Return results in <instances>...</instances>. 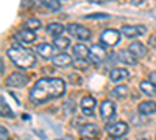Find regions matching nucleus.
Segmentation results:
<instances>
[{
  "instance_id": "2",
  "label": "nucleus",
  "mask_w": 156,
  "mask_h": 140,
  "mask_svg": "<svg viewBox=\"0 0 156 140\" xmlns=\"http://www.w3.org/2000/svg\"><path fill=\"white\" fill-rule=\"evenodd\" d=\"M8 58L14 62V66H17L19 69H30L36 64V56L31 50H27L20 45H14L9 47L6 52Z\"/></svg>"
},
{
  "instance_id": "19",
  "label": "nucleus",
  "mask_w": 156,
  "mask_h": 140,
  "mask_svg": "<svg viewBox=\"0 0 156 140\" xmlns=\"http://www.w3.org/2000/svg\"><path fill=\"white\" fill-rule=\"evenodd\" d=\"M73 56L76 59H87L89 58V48L84 45V44H76L73 47Z\"/></svg>"
},
{
  "instance_id": "23",
  "label": "nucleus",
  "mask_w": 156,
  "mask_h": 140,
  "mask_svg": "<svg viewBox=\"0 0 156 140\" xmlns=\"http://www.w3.org/2000/svg\"><path fill=\"white\" fill-rule=\"evenodd\" d=\"M53 45H55L58 50L64 52L66 48H69V45H70V39H69V37H62V36H58V37H55V39H53Z\"/></svg>"
},
{
  "instance_id": "16",
  "label": "nucleus",
  "mask_w": 156,
  "mask_h": 140,
  "mask_svg": "<svg viewBox=\"0 0 156 140\" xmlns=\"http://www.w3.org/2000/svg\"><path fill=\"white\" fill-rule=\"evenodd\" d=\"M137 111L140 115H153L156 114V103L154 101H142L137 106Z\"/></svg>"
},
{
  "instance_id": "17",
  "label": "nucleus",
  "mask_w": 156,
  "mask_h": 140,
  "mask_svg": "<svg viewBox=\"0 0 156 140\" xmlns=\"http://www.w3.org/2000/svg\"><path fill=\"white\" fill-rule=\"evenodd\" d=\"M97 134H98V129H97V126L94 123H86L80 129V135L83 138H94Z\"/></svg>"
},
{
  "instance_id": "18",
  "label": "nucleus",
  "mask_w": 156,
  "mask_h": 140,
  "mask_svg": "<svg viewBox=\"0 0 156 140\" xmlns=\"http://www.w3.org/2000/svg\"><path fill=\"white\" fill-rule=\"evenodd\" d=\"M140 87V92L147 95V97H156V84L151 83V81H142L139 84Z\"/></svg>"
},
{
  "instance_id": "9",
  "label": "nucleus",
  "mask_w": 156,
  "mask_h": 140,
  "mask_svg": "<svg viewBox=\"0 0 156 140\" xmlns=\"http://www.w3.org/2000/svg\"><path fill=\"white\" fill-rule=\"evenodd\" d=\"M27 83H28V76L20 72L11 73L6 78V86H9V87H23Z\"/></svg>"
},
{
  "instance_id": "26",
  "label": "nucleus",
  "mask_w": 156,
  "mask_h": 140,
  "mask_svg": "<svg viewBox=\"0 0 156 140\" xmlns=\"http://www.w3.org/2000/svg\"><path fill=\"white\" fill-rule=\"evenodd\" d=\"M0 109H2V115H3V117H8V118L14 117V114H12V111H11L9 106L6 104V101H5L3 97H2V103H0Z\"/></svg>"
},
{
  "instance_id": "11",
  "label": "nucleus",
  "mask_w": 156,
  "mask_h": 140,
  "mask_svg": "<svg viewBox=\"0 0 156 140\" xmlns=\"http://www.w3.org/2000/svg\"><path fill=\"white\" fill-rule=\"evenodd\" d=\"M16 41L19 44H23V45H30L36 41V34L33 30H28V28H23L20 30L17 34H16Z\"/></svg>"
},
{
  "instance_id": "25",
  "label": "nucleus",
  "mask_w": 156,
  "mask_h": 140,
  "mask_svg": "<svg viewBox=\"0 0 156 140\" xmlns=\"http://www.w3.org/2000/svg\"><path fill=\"white\" fill-rule=\"evenodd\" d=\"M23 27H25V28H28V30L36 31V30H39V28L42 27V23H41V20H39V19H28L27 22L23 23Z\"/></svg>"
},
{
  "instance_id": "14",
  "label": "nucleus",
  "mask_w": 156,
  "mask_h": 140,
  "mask_svg": "<svg viewBox=\"0 0 156 140\" xmlns=\"http://www.w3.org/2000/svg\"><path fill=\"white\" fill-rule=\"evenodd\" d=\"M34 52L41 58H44V59H50V58H53L55 48H53V45H50V44H39Z\"/></svg>"
},
{
  "instance_id": "28",
  "label": "nucleus",
  "mask_w": 156,
  "mask_h": 140,
  "mask_svg": "<svg viewBox=\"0 0 156 140\" xmlns=\"http://www.w3.org/2000/svg\"><path fill=\"white\" fill-rule=\"evenodd\" d=\"M0 134H2V140H6V137H8V132H6V129L3 128V126L0 128Z\"/></svg>"
},
{
  "instance_id": "1",
  "label": "nucleus",
  "mask_w": 156,
  "mask_h": 140,
  "mask_svg": "<svg viewBox=\"0 0 156 140\" xmlns=\"http://www.w3.org/2000/svg\"><path fill=\"white\" fill-rule=\"evenodd\" d=\"M64 92H66V83L61 78H42L34 83L28 98L34 104H42L50 100L62 97Z\"/></svg>"
},
{
  "instance_id": "20",
  "label": "nucleus",
  "mask_w": 156,
  "mask_h": 140,
  "mask_svg": "<svg viewBox=\"0 0 156 140\" xmlns=\"http://www.w3.org/2000/svg\"><path fill=\"white\" fill-rule=\"evenodd\" d=\"M128 50H129V52H131L136 58H144V56L147 55V48L142 45L140 42H133V44H129Z\"/></svg>"
},
{
  "instance_id": "27",
  "label": "nucleus",
  "mask_w": 156,
  "mask_h": 140,
  "mask_svg": "<svg viewBox=\"0 0 156 140\" xmlns=\"http://www.w3.org/2000/svg\"><path fill=\"white\" fill-rule=\"evenodd\" d=\"M84 19H108V14H94V16H86Z\"/></svg>"
},
{
  "instance_id": "15",
  "label": "nucleus",
  "mask_w": 156,
  "mask_h": 140,
  "mask_svg": "<svg viewBox=\"0 0 156 140\" xmlns=\"http://www.w3.org/2000/svg\"><path fill=\"white\" fill-rule=\"evenodd\" d=\"M72 64H73L72 56H69V55H66V53H59V55L53 56V66H55V67L64 69V67H69V66H72Z\"/></svg>"
},
{
  "instance_id": "4",
  "label": "nucleus",
  "mask_w": 156,
  "mask_h": 140,
  "mask_svg": "<svg viewBox=\"0 0 156 140\" xmlns=\"http://www.w3.org/2000/svg\"><path fill=\"white\" fill-rule=\"evenodd\" d=\"M89 59L94 62L95 66H100L106 59V50L101 45H92L89 48Z\"/></svg>"
},
{
  "instance_id": "31",
  "label": "nucleus",
  "mask_w": 156,
  "mask_h": 140,
  "mask_svg": "<svg viewBox=\"0 0 156 140\" xmlns=\"http://www.w3.org/2000/svg\"><path fill=\"white\" fill-rule=\"evenodd\" d=\"M154 39H156L154 36H151V37H150V44H151V45H156V41H154Z\"/></svg>"
},
{
  "instance_id": "29",
  "label": "nucleus",
  "mask_w": 156,
  "mask_h": 140,
  "mask_svg": "<svg viewBox=\"0 0 156 140\" xmlns=\"http://www.w3.org/2000/svg\"><path fill=\"white\" fill-rule=\"evenodd\" d=\"M89 2H92V3H97V5H103V3H108L109 0H89Z\"/></svg>"
},
{
  "instance_id": "6",
  "label": "nucleus",
  "mask_w": 156,
  "mask_h": 140,
  "mask_svg": "<svg viewBox=\"0 0 156 140\" xmlns=\"http://www.w3.org/2000/svg\"><path fill=\"white\" fill-rule=\"evenodd\" d=\"M95 106H97V100L90 95H86L81 98V103H80V108H81V112L84 114L86 117H92L94 115V111H95Z\"/></svg>"
},
{
  "instance_id": "3",
  "label": "nucleus",
  "mask_w": 156,
  "mask_h": 140,
  "mask_svg": "<svg viewBox=\"0 0 156 140\" xmlns=\"http://www.w3.org/2000/svg\"><path fill=\"white\" fill-rule=\"evenodd\" d=\"M67 31L70 36H73L75 39L78 41H89L90 39V31L84 27H81V25H78V23H69L67 25Z\"/></svg>"
},
{
  "instance_id": "10",
  "label": "nucleus",
  "mask_w": 156,
  "mask_h": 140,
  "mask_svg": "<svg viewBox=\"0 0 156 140\" xmlns=\"http://www.w3.org/2000/svg\"><path fill=\"white\" fill-rule=\"evenodd\" d=\"M122 34L123 36H126L128 39H133V37H137V36H142L145 31H147V28L145 27H142V25H125V27H122Z\"/></svg>"
},
{
  "instance_id": "7",
  "label": "nucleus",
  "mask_w": 156,
  "mask_h": 140,
  "mask_svg": "<svg viewBox=\"0 0 156 140\" xmlns=\"http://www.w3.org/2000/svg\"><path fill=\"white\" fill-rule=\"evenodd\" d=\"M100 115H101V120L103 121H111L114 117H115V108H114V103L112 101H103L100 104Z\"/></svg>"
},
{
  "instance_id": "5",
  "label": "nucleus",
  "mask_w": 156,
  "mask_h": 140,
  "mask_svg": "<svg viewBox=\"0 0 156 140\" xmlns=\"http://www.w3.org/2000/svg\"><path fill=\"white\" fill-rule=\"evenodd\" d=\"M120 34H122V31H117V30H105V31L100 34V39H101V42L105 44V45L112 47L115 44H119Z\"/></svg>"
},
{
  "instance_id": "8",
  "label": "nucleus",
  "mask_w": 156,
  "mask_h": 140,
  "mask_svg": "<svg viewBox=\"0 0 156 140\" xmlns=\"http://www.w3.org/2000/svg\"><path fill=\"white\" fill-rule=\"evenodd\" d=\"M106 132L111 135V137H122L128 132V125L125 121H115L112 125H108L106 126Z\"/></svg>"
},
{
  "instance_id": "12",
  "label": "nucleus",
  "mask_w": 156,
  "mask_h": 140,
  "mask_svg": "<svg viewBox=\"0 0 156 140\" xmlns=\"http://www.w3.org/2000/svg\"><path fill=\"white\" fill-rule=\"evenodd\" d=\"M115 58L119 59L123 64H129V66H136L137 64V58L129 52V50H120L119 53L115 55Z\"/></svg>"
},
{
  "instance_id": "13",
  "label": "nucleus",
  "mask_w": 156,
  "mask_h": 140,
  "mask_svg": "<svg viewBox=\"0 0 156 140\" xmlns=\"http://www.w3.org/2000/svg\"><path fill=\"white\" fill-rule=\"evenodd\" d=\"M128 76H129L128 70H126V69H120V67L112 69V70L109 72V80H111L112 83H122V81H125V80L128 78Z\"/></svg>"
},
{
  "instance_id": "30",
  "label": "nucleus",
  "mask_w": 156,
  "mask_h": 140,
  "mask_svg": "<svg viewBox=\"0 0 156 140\" xmlns=\"http://www.w3.org/2000/svg\"><path fill=\"white\" fill-rule=\"evenodd\" d=\"M150 81L156 84V72H151V73H150Z\"/></svg>"
},
{
  "instance_id": "21",
  "label": "nucleus",
  "mask_w": 156,
  "mask_h": 140,
  "mask_svg": "<svg viewBox=\"0 0 156 140\" xmlns=\"http://www.w3.org/2000/svg\"><path fill=\"white\" fill-rule=\"evenodd\" d=\"M64 30H66V28H64L61 23H55V22H53V23H48V25H47V33H48L50 36H53V37L61 36V34L64 33Z\"/></svg>"
},
{
  "instance_id": "24",
  "label": "nucleus",
  "mask_w": 156,
  "mask_h": 140,
  "mask_svg": "<svg viewBox=\"0 0 156 140\" xmlns=\"http://www.w3.org/2000/svg\"><path fill=\"white\" fill-rule=\"evenodd\" d=\"M41 5L50 11H58L61 8V3L59 0H41Z\"/></svg>"
},
{
  "instance_id": "22",
  "label": "nucleus",
  "mask_w": 156,
  "mask_h": 140,
  "mask_svg": "<svg viewBox=\"0 0 156 140\" xmlns=\"http://www.w3.org/2000/svg\"><path fill=\"white\" fill-rule=\"evenodd\" d=\"M128 94H129L128 87H126V86H122V84L115 86V87L112 89V90H111V95H112V97H115V98H119V100L126 98V97H128Z\"/></svg>"
}]
</instances>
